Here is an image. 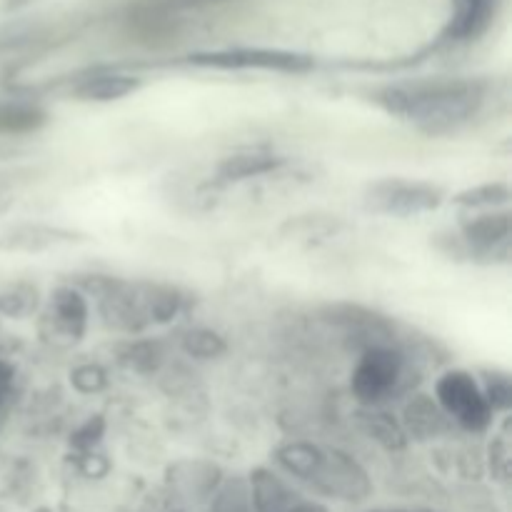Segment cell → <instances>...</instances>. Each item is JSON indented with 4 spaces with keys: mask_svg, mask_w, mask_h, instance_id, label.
<instances>
[{
    "mask_svg": "<svg viewBox=\"0 0 512 512\" xmlns=\"http://www.w3.org/2000/svg\"><path fill=\"white\" fill-rule=\"evenodd\" d=\"M248 490L253 512H288L303 500L288 480L270 468H255L248 475Z\"/></svg>",
    "mask_w": 512,
    "mask_h": 512,
    "instance_id": "14",
    "label": "cell"
},
{
    "mask_svg": "<svg viewBox=\"0 0 512 512\" xmlns=\"http://www.w3.org/2000/svg\"><path fill=\"white\" fill-rule=\"evenodd\" d=\"M445 203V190L433 183L408 178H383L365 188L363 205L375 215L393 218H413V215L433 213Z\"/></svg>",
    "mask_w": 512,
    "mask_h": 512,
    "instance_id": "5",
    "label": "cell"
},
{
    "mask_svg": "<svg viewBox=\"0 0 512 512\" xmlns=\"http://www.w3.org/2000/svg\"><path fill=\"white\" fill-rule=\"evenodd\" d=\"M290 160L270 150H243V153H233L228 158L220 160L213 170L210 183L215 188H228V185L245 183V180L263 178V175H273L283 170Z\"/></svg>",
    "mask_w": 512,
    "mask_h": 512,
    "instance_id": "13",
    "label": "cell"
},
{
    "mask_svg": "<svg viewBox=\"0 0 512 512\" xmlns=\"http://www.w3.org/2000/svg\"><path fill=\"white\" fill-rule=\"evenodd\" d=\"M180 348L188 358L195 360H215L228 353V343L220 333L210 328H190L180 338Z\"/></svg>",
    "mask_w": 512,
    "mask_h": 512,
    "instance_id": "24",
    "label": "cell"
},
{
    "mask_svg": "<svg viewBox=\"0 0 512 512\" xmlns=\"http://www.w3.org/2000/svg\"><path fill=\"white\" fill-rule=\"evenodd\" d=\"M183 63L210 70H275V73H310L313 55L278 48H225L185 55Z\"/></svg>",
    "mask_w": 512,
    "mask_h": 512,
    "instance_id": "7",
    "label": "cell"
},
{
    "mask_svg": "<svg viewBox=\"0 0 512 512\" xmlns=\"http://www.w3.org/2000/svg\"><path fill=\"white\" fill-rule=\"evenodd\" d=\"M205 3H215V0H150V5L145 10H150V13H168V10H183Z\"/></svg>",
    "mask_w": 512,
    "mask_h": 512,
    "instance_id": "28",
    "label": "cell"
},
{
    "mask_svg": "<svg viewBox=\"0 0 512 512\" xmlns=\"http://www.w3.org/2000/svg\"><path fill=\"white\" fill-rule=\"evenodd\" d=\"M413 388V358L398 343L363 348L350 378L353 398L363 408H383Z\"/></svg>",
    "mask_w": 512,
    "mask_h": 512,
    "instance_id": "3",
    "label": "cell"
},
{
    "mask_svg": "<svg viewBox=\"0 0 512 512\" xmlns=\"http://www.w3.org/2000/svg\"><path fill=\"white\" fill-rule=\"evenodd\" d=\"M88 240L80 230L63 228L50 223H15L0 233V250L3 253H48V250L70 248Z\"/></svg>",
    "mask_w": 512,
    "mask_h": 512,
    "instance_id": "10",
    "label": "cell"
},
{
    "mask_svg": "<svg viewBox=\"0 0 512 512\" xmlns=\"http://www.w3.org/2000/svg\"><path fill=\"white\" fill-rule=\"evenodd\" d=\"M160 360H163V353H160L158 345L148 343V340L133 343L123 353V363L130 370H138V373H153V370H158Z\"/></svg>",
    "mask_w": 512,
    "mask_h": 512,
    "instance_id": "26",
    "label": "cell"
},
{
    "mask_svg": "<svg viewBox=\"0 0 512 512\" xmlns=\"http://www.w3.org/2000/svg\"><path fill=\"white\" fill-rule=\"evenodd\" d=\"M70 385H73L78 393L83 395H95L108 385V375L98 365H78V368L70 373Z\"/></svg>",
    "mask_w": 512,
    "mask_h": 512,
    "instance_id": "27",
    "label": "cell"
},
{
    "mask_svg": "<svg viewBox=\"0 0 512 512\" xmlns=\"http://www.w3.org/2000/svg\"><path fill=\"white\" fill-rule=\"evenodd\" d=\"M208 512H253V505H250L248 478L235 475V478L220 480L215 493L210 495Z\"/></svg>",
    "mask_w": 512,
    "mask_h": 512,
    "instance_id": "23",
    "label": "cell"
},
{
    "mask_svg": "<svg viewBox=\"0 0 512 512\" xmlns=\"http://www.w3.org/2000/svg\"><path fill=\"white\" fill-rule=\"evenodd\" d=\"M435 403L445 418L465 433L483 435L493 425V410L480 390L478 378L468 370H445L435 383Z\"/></svg>",
    "mask_w": 512,
    "mask_h": 512,
    "instance_id": "4",
    "label": "cell"
},
{
    "mask_svg": "<svg viewBox=\"0 0 512 512\" xmlns=\"http://www.w3.org/2000/svg\"><path fill=\"white\" fill-rule=\"evenodd\" d=\"M140 88H143L140 75L115 68V65H103V68H93L78 75L70 88V98L78 103H115V100L138 93Z\"/></svg>",
    "mask_w": 512,
    "mask_h": 512,
    "instance_id": "11",
    "label": "cell"
},
{
    "mask_svg": "<svg viewBox=\"0 0 512 512\" xmlns=\"http://www.w3.org/2000/svg\"><path fill=\"white\" fill-rule=\"evenodd\" d=\"M480 390L488 400L493 413H510L512 408V378L508 370L500 368H483L478 373Z\"/></svg>",
    "mask_w": 512,
    "mask_h": 512,
    "instance_id": "25",
    "label": "cell"
},
{
    "mask_svg": "<svg viewBox=\"0 0 512 512\" xmlns=\"http://www.w3.org/2000/svg\"><path fill=\"white\" fill-rule=\"evenodd\" d=\"M390 512H410V510H390Z\"/></svg>",
    "mask_w": 512,
    "mask_h": 512,
    "instance_id": "30",
    "label": "cell"
},
{
    "mask_svg": "<svg viewBox=\"0 0 512 512\" xmlns=\"http://www.w3.org/2000/svg\"><path fill=\"white\" fill-rule=\"evenodd\" d=\"M400 425H403L408 440H433L448 430L450 420L445 418V413L438 408V403L433 398H428V395H415L405 405L403 423Z\"/></svg>",
    "mask_w": 512,
    "mask_h": 512,
    "instance_id": "15",
    "label": "cell"
},
{
    "mask_svg": "<svg viewBox=\"0 0 512 512\" xmlns=\"http://www.w3.org/2000/svg\"><path fill=\"white\" fill-rule=\"evenodd\" d=\"M458 233L473 265H510L512 255V218L510 210H485L463 213Z\"/></svg>",
    "mask_w": 512,
    "mask_h": 512,
    "instance_id": "6",
    "label": "cell"
},
{
    "mask_svg": "<svg viewBox=\"0 0 512 512\" xmlns=\"http://www.w3.org/2000/svg\"><path fill=\"white\" fill-rule=\"evenodd\" d=\"M275 465L283 473L313 488L325 498L343 500V503H363L373 495V480L368 470L338 448L290 440L275 448Z\"/></svg>",
    "mask_w": 512,
    "mask_h": 512,
    "instance_id": "2",
    "label": "cell"
},
{
    "mask_svg": "<svg viewBox=\"0 0 512 512\" xmlns=\"http://www.w3.org/2000/svg\"><path fill=\"white\" fill-rule=\"evenodd\" d=\"M345 220L340 215L328 213H305L288 218L280 225V238L290 240V243H320V240L335 238L340 230H345Z\"/></svg>",
    "mask_w": 512,
    "mask_h": 512,
    "instance_id": "16",
    "label": "cell"
},
{
    "mask_svg": "<svg viewBox=\"0 0 512 512\" xmlns=\"http://www.w3.org/2000/svg\"><path fill=\"white\" fill-rule=\"evenodd\" d=\"M288 512H328L323 503H315V500H300L298 505H293Z\"/></svg>",
    "mask_w": 512,
    "mask_h": 512,
    "instance_id": "29",
    "label": "cell"
},
{
    "mask_svg": "<svg viewBox=\"0 0 512 512\" xmlns=\"http://www.w3.org/2000/svg\"><path fill=\"white\" fill-rule=\"evenodd\" d=\"M320 320L343 330L348 338H358L363 348L395 343V323L388 315L358 303H328L320 308Z\"/></svg>",
    "mask_w": 512,
    "mask_h": 512,
    "instance_id": "9",
    "label": "cell"
},
{
    "mask_svg": "<svg viewBox=\"0 0 512 512\" xmlns=\"http://www.w3.org/2000/svg\"><path fill=\"white\" fill-rule=\"evenodd\" d=\"M90 323V305L80 290L73 285H58L50 293L48 305L38 320L40 338L55 348H70L80 343Z\"/></svg>",
    "mask_w": 512,
    "mask_h": 512,
    "instance_id": "8",
    "label": "cell"
},
{
    "mask_svg": "<svg viewBox=\"0 0 512 512\" xmlns=\"http://www.w3.org/2000/svg\"><path fill=\"white\" fill-rule=\"evenodd\" d=\"M512 193L508 183H480L475 188L460 190L458 195H453L450 203L460 210V213H485V210H503L508 208Z\"/></svg>",
    "mask_w": 512,
    "mask_h": 512,
    "instance_id": "20",
    "label": "cell"
},
{
    "mask_svg": "<svg viewBox=\"0 0 512 512\" xmlns=\"http://www.w3.org/2000/svg\"><path fill=\"white\" fill-rule=\"evenodd\" d=\"M40 310V290L30 280H15L0 288V315L5 318H30Z\"/></svg>",
    "mask_w": 512,
    "mask_h": 512,
    "instance_id": "22",
    "label": "cell"
},
{
    "mask_svg": "<svg viewBox=\"0 0 512 512\" xmlns=\"http://www.w3.org/2000/svg\"><path fill=\"white\" fill-rule=\"evenodd\" d=\"M48 125V110L25 98L0 100V135L20 138Z\"/></svg>",
    "mask_w": 512,
    "mask_h": 512,
    "instance_id": "17",
    "label": "cell"
},
{
    "mask_svg": "<svg viewBox=\"0 0 512 512\" xmlns=\"http://www.w3.org/2000/svg\"><path fill=\"white\" fill-rule=\"evenodd\" d=\"M140 293V305L148 325L170 323L183 310V295L178 288L165 283H150V280H135Z\"/></svg>",
    "mask_w": 512,
    "mask_h": 512,
    "instance_id": "18",
    "label": "cell"
},
{
    "mask_svg": "<svg viewBox=\"0 0 512 512\" xmlns=\"http://www.w3.org/2000/svg\"><path fill=\"white\" fill-rule=\"evenodd\" d=\"M498 5L500 0H455L438 45H468L480 40L493 25Z\"/></svg>",
    "mask_w": 512,
    "mask_h": 512,
    "instance_id": "12",
    "label": "cell"
},
{
    "mask_svg": "<svg viewBox=\"0 0 512 512\" xmlns=\"http://www.w3.org/2000/svg\"><path fill=\"white\" fill-rule=\"evenodd\" d=\"M173 512H180V510H173Z\"/></svg>",
    "mask_w": 512,
    "mask_h": 512,
    "instance_id": "31",
    "label": "cell"
},
{
    "mask_svg": "<svg viewBox=\"0 0 512 512\" xmlns=\"http://www.w3.org/2000/svg\"><path fill=\"white\" fill-rule=\"evenodd\" d=\"M223 475L215 465L210 463H180L175 468H170V483H173L175 490L185 495V498L203 500L210 498L215 493V488L220 485Z\"/></svg>",
    "mask_w": 512,
    "mask_h": 512,
    "instance_id": "19",
    "label": "cell"
},
{
    "mask_svg": "<svg viewBox=\"0 0 512 512\" xmlns=\"http://www.w3.org/2000/svg\"><path fill=\"white\" fill-rule=\"evenodd\" d=\"M358 423L363 433L385 450H403L408 445V435H405L403 425L398 420L390 418L380 408H363L358 415Z\"/></svg>",
    "mask_w": 512,
    "mask_h": 512,
    "instance_id": "21",
    "label": "cell"
},
{
    "mask_svg": "<svg viewBox=\"0 0 512 512\" xmlns=\"http://www.w3.org/2000/svg\"><path fill=\"white\" fill-rule=\"evenodd\" d=\"M490 80L420 78L400 80L373 90L370 100L393 118L425 135H458L473 128L490 103Z\"/></svg>",
    "mask_w": 512,
    "mask_h": 512,
    "instance_id": "1",
    "label": "cell"
}]
</instances>
